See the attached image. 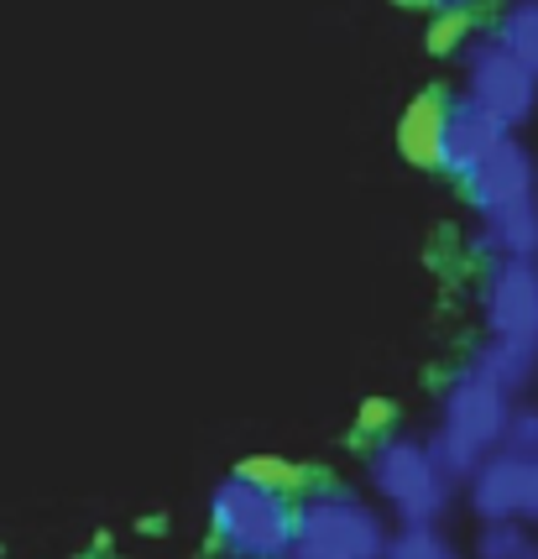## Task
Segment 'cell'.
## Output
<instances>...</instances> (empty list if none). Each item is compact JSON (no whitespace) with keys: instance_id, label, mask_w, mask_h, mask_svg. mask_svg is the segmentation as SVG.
<instances>
[{"instance_id":"4","label":"cell","mask_w":538,"mask_h":559,"mask_svg":"<svg viewBox=\"0 0 538 559\" xmlns=\"http://www.w3.org/2000/svg\"><path fill=\"white\" fill-rule=\"evenodd\" d=\"M210 538L225 559H288L294 497L236 471L210 491Z\"/></svg>"},{"instance_id":"13","label":"cell","mask_w":538,"mask_h":559,"mask_svg":"<svg viewBox=\"0 0 538 559\" xmlns=\"http://www.w3.org/2000/svg\"><path fill=\"white\" fill-rule=\"evenodd\" d=\"M491 37L513 52L523 69L538 73V0H507L497 26H491Z\"/></svg>"},{"instance_id":"16","label":"cell","mask_w":538,"mask_h":559,"mask_svg":"<svg viewBox=\"0 0 538 559\" xmlns=\"http://www.w3.org/2000/svg\"><path fill=\"white\" fill-rule=\"evenodd\" d=\"M241 476H251V481H262V487H277V491H288V497H298V491L309 487V476L298 471V465L288 461H272V455H251L246 465H236Z\"/></svg>"},{"instance_id":"6","label":"cell","mask_w":538,"mask_h":559,"mask_svg":"<svg viewBox=\"0 0 538 559\" xmlns=\"http://www.w3.org/2000/svg\"><path fill=\"white\" fill-rule=\"evenodd\" d=\"M487 341L538 356V272L534 262H491L481 277Z\"/></svg>"},{"instance_id":"9","label":"cell","mask_w":538,"mask_h":559,"mask_svg":"<svg viewBox=\"0 0 538 559\" xmlns=\"http://www.w3.org/2000/svg\"><path fill=\"white\" fill-rule=\"evenodd\" d=\"M534 183H538V157L528 152V142H523L517 131H507V136H502V142L491 146L487 157L461 178L465 199H470L476 210H491V204H507V199L534 194Z\"/></svg>"},{"instance_id":"14","label":"cell","mask_w":538,"mask_h":559,"mask_svg":"<svg viewBox=\"0 0 538 559\" xmlns=\"http://www.w3.org/2000/svg\"><path fill=\"white\" fill-rule=\"evenodd\" d=\"M444 555H455L444 523H397V528H387L382 559H444Z\"/></svg>"},{"instance_id":"8","label":"cell","mask_w":538,"mask_h":559,"mask_svg":"<svg viewBox=\"0 0 538 559\" xmlns=\"http://www.w3.org/2000/svg\"><path fill=\"white\" fill-rule=\"evenodd\" d=\"M465 251L491 267V262H534L538 251V194L507 199V204H491V210H476V230Z\"/></svg>"},{"instance_id":"11","label":"cell","mask_w":538,"mask_h":559,"mask_svg":"<svg viewBox=\"0 0 538 559\" xmlns=\"http://www.w3.org/2000/svg\"><path fill=\"white\" fill-rule=\"evenodd\" d=\"M444 105L450 99L440 90H423V95L403 110V121H397V146H403V157L418 163V168H434L440 173V126H444Z\"/></svg>"},{"instance_id":"1","label":"cell","mask_w":538,"mask_h":559,"mask_svg":"<svg viewBox=\"0 0 538 559\" xmlns=\"http://www.w3.org/2000/svg\"><path fill=\"white\" fill-rule=\"evenodd\" d=\"M507 408H513V392L502 388L476 356H465V361L450 371L444 397H440V424H434L429 444H434L440 465L455 481H465V476L502 444Z\"/></svg>"},{"instance_id":"15","label":"cell","mask_w":538,"mask_h":559,"mask_svg":"<svg viewBox=\"0 0 538 559\" xmlns=\"http://www.w3.org/2000/svg\"><path fill=\"white\" fill-rule=\"evenodd\" d=\"M497 450H513V455H538V397L523 392L507 408V424H502V444Z\"/></svg>"},{"instance_id":"5","label":"cell","mask_w":538,"mask_h":559,"mask_svg":"<svg viewBox=\"0 0 538 559\" xmlns=\"http://www.w3.org/2000/svg\"><path fill=\"white\" fill-rule=\"evenodd\" d=\"M461 73H465V99L481 105L491 121H502L507 131H523L538 110V73L523 69L513 52L497 37H465L461 48Z\"/></svg>"},{"instance_id":"20","label":"cell","mask_w":538,"mask_h":559,"mask_svg":"<svg viewBox=\"0 0 538 559\" xmlns=\"http://www.w3.org/2000/svg\"><path fill=\"white\" fill-rule=\"evenodd\" d=\"M534 272H538V251H534Z\"/></svg>"},{"instance_id":"12","label":"cell","mask_w":538,"mask_h":559,"mask_svg":"<svg viewBox=\"0 0 538 559\" xmlns=\"http://www.w3.org/2000/svg\"><path fill=\"white\" fill-rule=\"evenodd\" d=\"M476 559H538V528L517 518H487L470 544Z\"/></svg>"},{"instance_id":"19","label":"cell","mask_w":538,"mask_h":559,"mask_svg":"<svg viewBox=\"0 0 538 559\" xmlns=\"http://www.w3.org/2000/svg\"><path fill=\"white\" fill-rule=\"evenodd\" d=\"M423 5H429V11H470L476 0H423Z\"/></svg>"},{"instance_id":"2","label":"cell","mask_w":538,"mask_h":559,"mask_svg":"<svg viewBox=\"0 0 538 559\" xmlns=\"http://www.w3.org/2000/svg\"><path fill=\"white\" fill-rule=\"evenodd\" d=\"M367 481L397 523H444L455 487H461L440 465L434 444L418 435H403V429H387V435L371 439Z\"/></svg>"},{"instance_id":"3","label":"cell","mask_w":538,"mask_h":559,"mask_svg":"<svg viewBox=\"0 0 538 559\" xmlns=\"http://www.w3.org/2000/svg\"><path fill=\"white\" fill-rule=\"evenodd\" d=\"M387 523L361 491L335 481H309L294 497L288 559H382Z\"/></svg>"},{"instance_id":"10","label":"cell","mask_w":538,"mask_h":559,"mask_svg":"<svg viewBox=\"0 0 538 559\" xmlns=\"http://www.w3.org/2000/svg\"><path fill=\"white\" fill-rule=\"evenodd\" d=\"M502 136H507V126L491 121L481 105H470L465 95L450 99V105H444V126H440V173L465 178Z\"/></svg>"},{"instance_id":"7","label":"cell","mask_w":538,"mask_h":559,"mask_svg":"<svg viewBox=\"0 0 538 559\" xmlns=\"http://www.w3.org/2000/svg\"><path fill=\"white\" fill-rule=\"evenodd\" d=\"M470 497L476 523L487 518H517L538 528V455H513V450H491L461 481Z\"/></svg>"},{"instance_id":"22","label":"cell","mask_w":538,"mask_h":559,"mask_svg":"<svg viewBox=\"0 0 538 559\" xmlns=\"http://www.w3.org/2000/svg\"><path fill=\"white\" fill-rule=\"evenodd\" d=\"M534 194H538V183H534Z\"/></svg>"},{"instance_id":"21","label":"cell","mask_w":538,"mask_h":559,"mask_svg":"<svg viewBox=\"0 0 538 559\" xmlns=\"http://www.w3.org/2000/svg\"><path fill=\"white\" fill-rule=\"evenodd\" d=\"M444 559H461V555H444Z\"/></svg>"},{"instance_id":"18","label":"cell","mask_w":538,"mask_h":559,"mask_svg":"<svg viewBox=\"0 0 538 559\" xmlns=\"http://www.w3.org/2000/svg\"><path fill=\"white\" fill-rule=\"evenodd\" d=\"M392 418H397V408H392V403H382V397H371V403H361V435H367V439L387 435Z\"/></svg>"},{"instance_id":"17","label":"cell","mask_w":538,"mask_h":559,"mask_svg":"<svg viewBox=\"0 0 538 559\" xmlns=\"http://www.w3.org/2000/svg\"><path fill=\"white\" fill-rule=\"evenodd\" d=\"M470 37V11H434V32H429V48L434 52H455Z\"/></svg>"}]
</instances>
